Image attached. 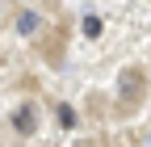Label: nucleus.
I'll list each match as a JSON object with an SVG mask.
<instances>
[{
	"mask_svg": "<svg viewBox=\"0 0 151 147\" xmlns=\"http://www.w3.org/2000/svg\"><path fill=\"white\" fill-rule=\"evenodd\" d=\"M55 114H59V126H67V130L76 126V109H71V105H59Z\"/></svg>",
	"mask_w": 151,
	"mask_h": 147,
	"instance_id": "7ed1b4c3",
	"label": "nucleus"
},
{
	"mask_svg": "<svg viewBox=\"0 0 151 147\" xmlns=\"http://www.w3.org/2000/svg\"><path fill=\"white\" fill-rule=\"evenodd\" d=\"M13 126H17V135H34V130H38V114H34L29 105H21V109L13 114Z\"/></svg>",
	"mask_w": 151,
	"mask_h": 147,
	"instance_id": "f257e3e1",
	"label": "nucleus"
},
{
	"mask_svg": "<svg viewBox=\"0 0 151 147\" xmlns=\"http://www.w3.org/2000/svg\"><path fill=\"white\" fill-rule=\"evenodd\" d=\"M17 30L21 34H38V13H17Z\"/></svg>",
	"mask_w": 151,
	"mask_h": 147,
	"instance_id": "f03ea898",
	"label": "nucleus"
},
{
	"mask_svg": "<svg viewBox=\"0 0 151 147\" xmlns=\"http://www.w3.org/2000/svg\"><path fill=\"white\" fill-rule=\"evenodd\" d=\"M84 34H88V38H97V34H101V17H97V13L84 17Z\"/></svg>",
	"mask_w": 151,
	"mask_h": 147,
	"instance_id": "20e7f679",
	"label": "nucleus"
}]
</instances>
